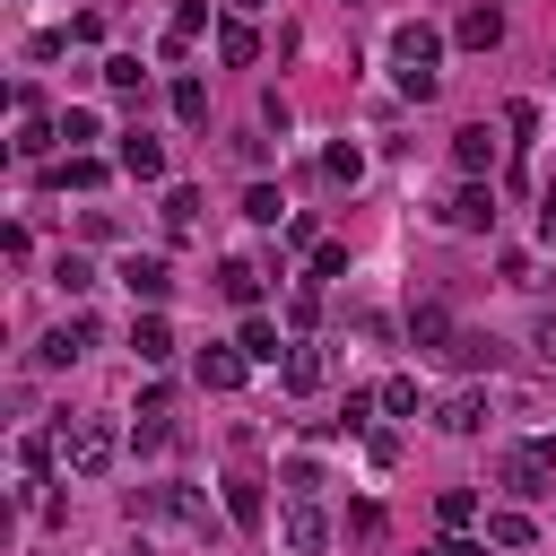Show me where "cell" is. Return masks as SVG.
I'll return each instance as SVG.
<instances>
[{"mask_svg": "<svg viewBox=\"0 0 556 556\" xmlns=\"http://www.w3.org/2000/svg\"><path fill=\"white\" fill-rule=\"evenodd\" d=\"M313 321H321V287L304 278V287L287 295V330H295V339H313Z\"/></svg>", "mask_w": 556, "mask_h": 556, "instance_id": "cell-24", "label": "cell"}, {"mask_svg": "<svg viewBox=\"0 0 556 556\" xmlns=\"http://www.w3.org/2000/svg\"><path fill=\"white\" fill-rule=\"evenodd\" d=\"M130 348H139V365H165V356H174V321H165V313H139V321H130Z\"/></svg>", "mask_w": 556, "mask_h": 556, "instance_id": "cell-15", "label": "cell"}, {"mask_svg": "<svg viewBox=\"0 0 556 556\" xmlns=\"http://www.w3.org/2000/svg\"><path fill=\"white\" fill-rule=\"evenodd\" d=\"M113 452H122V434H113L104 417H70V426H61V460H70V478H104Z\"/></svg>", "mask_w": 556, "mask_h": 556, "instance_id": "cell-2", "label": "cell"}, {"mask_svg": "<svg viewBox=\"0 0 556 556\" xmlns=\"http://www.w3.org/2000/svg\"><path fill=\"white\" fill-rule=\"evenodd\" d=\"M486 539H495V547H530L539 530H530V513H513V504H504V513H486Z\"/></svg>", "mask_w": 556, "mask_h": 556, "instance_id": "cell-25", "label": "cell"}, {"mask_svg": "<svg viewBox=\"0 0 556 556\" xmlns=\"http://www.w3.org/2000/svg\"><path fill=\"white\" fill-rule=\"evenodd\" d=\"M174 122H191V130L208 122V87L200 78H174Z\"/></svg>", "mask_w": 556, "mask_h": 556, "instance_id": "cell-27", "label": "cell"}, {"mask_svg": "<svg viewBox=\"0 0 556 556\" xmlns=\"http://www.w3.org/2000/svg\"><path fill=\"white\" fill-rule=\"evenodd\" d=\"M495 356H504V348H495L486 330H460V339H452V365H460V374H495Z\"/></svg>", "mask_w": 556, "mask_h": 556, "instance_id": "cell-19", "label": "cell"}, {"mask_svg": "<svg viewBox=\"0 0 556 556\" xmlns=\"http://www.w3.org/2000/svg\"><path fill=\"white\" fill-rule=\"evenodd\" d=\"M452 43L495 52V43H504V9H495V0H469V9H460V26H452Z\"/></svg>", "mask_w": 556, "mask_h": 556, "instance_id": "cell-10", "label": "cell"}, {"mask_svg": "<svg viewBox=\"0 0 556 556\" xmlns=\"http://www.w3.org/2000/svg\"><path fill=\"white\" fill-rule=\"evenodd\" d=\"M434 513H443V530H469V521H478V495H469V486H443Z\"/></svg>", "mask_w": 556, "mask_h": 556, "instance_id": "cell-30", "label": "cell"}, {"mask_svg": "<svg viewBox=\"0 0 556 556\" xmlns=\"http://www.w3.org/2000/svg\"><path fill=\"white\" fill-rule=\"evenodd\" d=\"M321 374H330V365H321V348H313V339H295V348H287V365H278V382H287V391H321Z\"/></svg>", "mask_w": 556, "mask_h": 556, "instance_id": "cell-16", "label": "cell"}, {"mask_svg": "<svg viewBox=\"0 0 556 556\" xmlns=\"http://www.w3.org/2000/svg\"><path fill=\"white\" fill-rule=\"evenodd\" d=\"M217 287H226V304H243V313L261 304V269H252V261H226V269H217Z\"/></svg>", "mask_w": 556, "mask_h": 556, "instance_id": "cell-23", "label": "cell"}, {"mask_svg": "<svg viewBox=\"0 0 556 556\" xmlns=\"http://www.w3.org/2000/svg\"><path fill=\"white\" fill-rule=\"evenodd\" d=\"M104 87H113V96H139V87H148L139 52H113V61H104Z\"/></svg>", "mask_w": 556, "mask_h": 556, "instance_id": "cell-26", "label": "cell"}, {"mask_svg": "<svg viewBox=\"0 0 556 556\" xmlns=\"http://www.w3.org/2000/svg\"><path fill=\"white\" fill-rule=\"evenodd\" d=\"M434 61H443V35L426 26V17H408V26H391V70H400V96H434L443 78H434Z\"/></svg>", "mask_w": 556, "mask_h": 556, "instance_id": "cell-1", "label": "cell"}, {"mask_svg": "<svg viewBox=\"0 0 556 556\" xmlns=\"http://www.w3.org/2000/svg\"><path fill=\"white\" fill-rule=\"evenodd\" d=\"M530 348H539V356L556 365V313H539V330H530Z\"/></svg>", "mask_w": 556, "mask_h": 556, "instance_id": "cell-39", "label": "cell"}, {"mask_svg": "<svg viewBox=\"0 0 556 556\" xmlns=\"http://www.w3.org/2000/svg\"><path fill=\"white\" fill-rule=\"evenodd\" d=\"M374 400H382V408H391V417H417V382H408V374H391V382H382V391H374Z\"/></svg>", "mask_w": 556, "mask_h": 556, "instance_id": "cell-33", "label": "cell"}, {"mask_svg": "<svg viewBox=\"0 0 556 556\" xmlns=\"http://www.w3.org/2000/svg\"><path fill=\"white\" fill-rule=\"evenodd\" d=\"M122 287H130L148 313H165V295H174V269H165L156 252H130V261H122Z\"/></svg>", "mask_w": 556, "mask_h": 556, "instance_id": "cell-6", "label": "cell"}, {"mask_svg": "<svg viewBox=\"0 0 556 556\" xmlns=\"http://www.w3.org/2000/svg\"><path fill=\"white\" fill-rule=\"evenodd\" d=\"M365 452H374V469H391V460H400V434H391V426H374V434H365Z\"/></svg>", "mask_w": 556, "mask_h": 556, "instance_id": "cell-38", "label": "cell"}, {"mask_svg": "<svg viewBox=\"0 0 556 556\" xmlns=\"http://www.w3.org/2000/svg\"><path fill=\"white\" fill-rule=\"evenodd\" d=\"M200 26H208V0H182V9H174V26H165V61H182V52L200 43Z\"/></svg>", "mask_w": 556, "mask_h": 556, "instance_id": "cell-17", "label": "cell"}, {"mask_svg": "<svg viewBox=\"0 0 556 556\" xmlns=\"http://www.w3.org/2000/svg\"><path fill=\"white\" fill-rule=\"evenodd\" d=\"M443 556H486V539H460V530H452V539H443Z\"/></svg>", "mask_w": 556, "mask_h": 556, "instance_id": "cell-40", "label": "cell"}, {"mask_svg": "<svg viewBox=\"0 0 556 556\" xmlns=\"http://www.w3.org/2000/svg\"><path fill=\"white\" fill-rule=\"evenodd\" d=\"M243 374H252L243 348H200V391H243Z\"/></svg>", "mask_w": 556, "mask_h": 556, "instance_id": "cell-13", "label": "cell"}, {"mask_svg": "<svg viewBox=\"0 0 556 556\" xmlns=\"http://www.w3.org/2000/svg\"><path fill=\"white\" fill-rule=\"evenodd\" d=\"M443 226H452V235H495V182H460V191L443 200Z\"/></svg>", "mask_w": 556, "mask_h": 556, "instance_id": "cell-4", "label": "cell"}, {"mask_svg": "<svg viewBox=\"0 0 556 556\" xmlns=\"http://www.w3.org/2000/svg\"><path fill=\"white\" fill-rule=\"evenodd\" d=\"M452 339H460V330H452V313H443L434 295H426V304H408V348H426V356H452Z\"/></svg>", "mask_w": 556, "mask_h": 556, "instance_id": "cell-8", "label": "cell"}, {"mask_svg": "<svg viewBox=\"0 0 556 556\" xmlns=\"http://www.w3.org/2000/svg\"><path fill=\"white\" fill-rule=\"evenodd\" d=\"M191 226H200V191H191V182H174V191H165V235L182 243Z\"/></svg>", "mask_w": 556, "mask_h": 556, "instance_id": "cell-21", "label": "cell"}, {"mask_svg": "<svg viewBox=\"0 0 556 556\" xmlns=\"http://www.w3.org/2000/svg\"><path fill=\"white\" fill-rule=\"evenodd\" d=\"M96 348V313H70L61 330H43V348H35V365H70V356H87Z\"/></svg>", "mask_w": 556, "mask_h": 556, "instance_id": "cell-9", "label": "cell"}, {"mask_svg": "<svg viewBox=\"0 0 556 556\" xmlns=\"http://www.w3.org/2000/svg\"><path fill=\"white\" fill-rule=\"evenodd\" d=\"M321 174H330V182H356V174H365V148H348V139H339V148L321 156Z\"/></svg>", "mask_w": 556, "mask_h": 556, "instance_id": "cell-31", "label": "cell"}, {"mask_svg": "<svg viewBox=\"0 0 556 556\" xmlns=\"http://www.w3.org/2000/svg\"><path fill=\"white\" fill-rule=\"evenodd\" d=\"M417 556H443V547H417Z\"/></svg>", "mask_w": 556, "mask_h": 556, "instance_id": "cell-42", "label": "cell"}, {"mask_svg": "<svg viewBox=\"0 0 556 556\" xmlns=\"http://www.w3.org/2000/svg\"><path fill=\"white\" fill-rule=\"evenodd\" d=\"M17 469L43 478V469H52V443H43V434H17Z\"/></svg>", "mask_w": 556, "mask_h": 556, "instance_id": "cell-36", "label": "cell"}, {"mask_svg": "<svg viewBox=\"0 0 556 556\" xmlns=\"http://www.w3.org/2000/svg\"><path fill=\"white\" fill-rule=\"evenodd\" d=\"M61 139H70V156H87V139H104V122H96L87 104H70V113H61Z\"/></svg>", "mask_w": 556, "mask_h": 556, "instance_id": "cell-28", "label": "cell"}, {"mask_svg": "<svg viewBox=\"0 0 556 556\" xmlns=\"http://www.w3.org/2000/svg\"><path fill=\"white\" fill-rule=\"evenodd\" d=\"M278 539H287V547H295V556H313V547H321V539H330V521H321V513H313V495H295V504H287V513H278Z\"/></svg>", "mask_w": 556, "mask_h": 556, "instance_id": "cell-12", "label": "cell"}, {"mask_svg": "<svg viewBox=\"0 0 556 556\" xmlns=\"http://www.w3.org/2000/svg\"><path fill=\"white\" fill-rule=\"evenodd\" d=\"M539 235H547V243H556V191H547V200H539Z\"/></svg>", "mask_w": 556, "mask_h": 556, "instance_id": "cell-41", "label": "cell"}, {"mask_svg": "<svg viewBox=\"0 0 556 556\" xmlns=\"http://www.w3.org/2000/svg\"><path fill=\"white\" fill-rule=\"evenodd\" d=\"M217 61H226V70H252V61H261V35H252L243 17H217Z\"/></svg>", "mask_w": 556, "mask_h": 556, "instance_id": "cell-14", "label": "cell"}, {"mask_svg": "<svg viewBox=\"0 0 556 556\" xmlns=\"http://www.w3.org/2000/svg\"><path fill=\"white\" fill-rule=\"evenodd\" d=\"M495 478H504V495H513V504H539V495H556V460H547L539 443H513V452L495 460Z\"/></svg>", "mask_w": 556, "mask_h": 556, "instance_id": "cell-3", "label": "cell"}, {"mask_svg": "<svg viewBox=\"0 0 556 556\" xmlns=\"http://www.w3.org/2000/svg\"><path fill=\"white\" fill-rule=\"evenodd\" d=\"M330 278H348V243H321L313 252V287H330Z\"/></svg>", "mask_w": 556, "mask_h": 556, "instance_id": "cell-35", "label": "cell"}, {"mask_svg": "<svg viewBox=\"0 0 556 556\" xmlns=\"http://www.w3.org/2000/svg\"><path fill=\"white\" fill-rule=\"evenodd\" d=\"M52 287H61L70 304H78V295L96 287V261H87V252H61V261H52Z\"/></svg>", "mask_w": 556, "mask_h": 556, "instance_id": "cell-22", "label": "cell"}, {"mask_svg": "<svg viewBox=\"0 0 556 556\" xmlns=\"http://www.w3.org/2000/svg\"><path fill=\"white\" fill-rule=\"evenodd\" d=\"M278 208H287V200H278L269 182H252V191H243V217H252V226H278Z\"/></svg>", "mask_w": 556, "mask_h": 556, "instance_id": "cell-32", "label": "cell"}, {"mask_svg": "<svg viewBox=\"0 0 556 556\" xmlns=\"http://www.w3.org/2000/svg\"><path fill=\"white\" fill-rule=\"evenodd\" d=\"M235 348H243L252 365H287V348H295V339H278V321H269V313H243V330H235Z\"/></svg>", "mask_w": 556, "mask_h": 556, "instance_id": "cell-11", "label": "cell"}, {"mask_svg": "<svg viewBox=\"0 0 556 556\" xmlns=\"http://www.w3.org/2000/svg\"><path fill=\"white\" fill-rule=\"evenodd\" d=\"M495 148H504V139H495L486 122H469V130H452V165H460L469 182H486V174H495Z\"/></svg>", "mask_w": 556, "mask_h": 556, "instance_id": "cell-7", "label": "cell"}, {"mask_svg": "<svg viewBox=\"0 0 556 556\" xmlns=\"http://www.w3.org/2000/svg\"><path fill=\"white\" fill-rule=\"evenodd\" d=\"M61 139V122H43V113H17V156H43Z\"/></svg>", "mask_w": 556, "mask_h": 556, "instance_id": "cell-29", "label": "cell"}, {"mask_svg": "<svg viewBox=\"0 0 556 556\" xmlns=\"http://www.w3.org/2000/svg\"><path fill=\"white\" fill-rule=\"evenodd\" d=\"M226 521L235 530H261V478H243V469L226 478Z\"/></svg>", "mask_w": 556, "mask_h": 556, "instance_id": "cell-18", "label": "cell"}, {"mask_svg": "<svg viewBox=\"0 0 556 556\" xmlns=\"http://www.w3.org/2000/svg\"><path fill=\"white\" fill-rule=\"evenodd\" d=\"M113 165L130 174V182H165V139H148L139 122L122 130V148H113Z\"/></svg>", "mask_w": 556, "mask_h": 556, "instance_id": "cell-5", "label": "cell"}, {"mask_svg": "<svg viewBox=\"0 0 556 556\" xmlns=\"http://www.w3.org/2000/svg\"><path fill=\"white\" fill-rule=\"evenodd\" d=\"M61 182H70V191H96V182H104V156H70Z\"/></svg>", "mask_w": 556, "mask_h": 556, "instance_id": "cell-34", "label": "cell"}, {"mask_svg": "<svg viewBox=\"0 0 556 556\" xmlns=\"http://www.w3.org/2000/svg\"><path fill=\"white\" fill-rule=\"evenodd\" d=\"M434 426H443V434H478V426H486V400H478V391H460V400H443V408H434Z\"/></svg>", "mask_w": 556, "mask_h": 556, "instance_id": "cell-20", "label": "cell"}, {"mask_svg": "<svg viewBox=\"0 0 556 556\" xmlns=\"http://www.w3.org/2000/svg\"><path fill=\"white\" fill-rule=\"evenodd\" d=\"M374 408H382V400H365V391H348V408H339V417H330V426H348V434H356V426H365V417H374Z\"/></svg>", "mask_w": 556, "mask_h": 556, "instance_id": "cell-37", "label": "cell"}]
</instances>
